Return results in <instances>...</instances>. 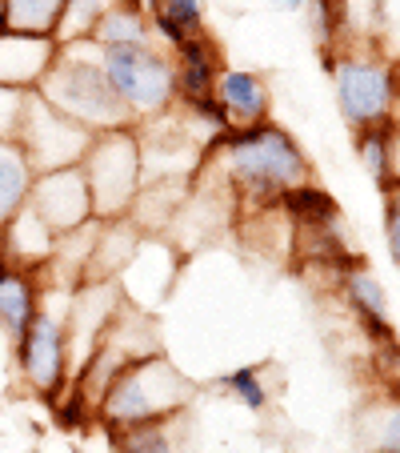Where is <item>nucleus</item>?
I'll list each match as a JSON object with an SVG mask.
<instances>
[{
    "mask_svg": "<svg viewBox=\"0 0 400 453\" xmlns=\"http://www.w3.org/2000/svg\"><path fill=\"white\" fill-rule=\"evenodd\" d=\"M297 253L305 257L308 265H324V269H336V273H349V269L360 265V257L344 245L341 221L297 225Z\"/></svg>",
    "mask_w": 400,
    "mask_h": 453,
    "instance_id": "nucleus-17",
    "label": "nucleus"
},
{
    "mask_svg": "<svg viewBox=\"0 0 400 453\" xmlns=\"http://www.w3.org/2000/svg\"><path fill=\"white\" fill-rule=\"evenodd\" d=\"M276 205L284 209L292 225H328V221H341V209H336V197L328 188L313 185V180H300V185L284 188Z\"/></svg>",
    "mask_w": 400,
    "mask_h": 453,
    "instance_id": "nucleus-19",
    "label": "nucleus"
},
{
    "mask_svg": "<svg viewBox=\"0 0 400 453\" xmlns=\"http://www.w3.org/2000/svg\"><path fill=\"white\" fill-rule=\"evenodd\" d=\"M357 153H360V165L368 169V177H373L381 188H389V180H392V128H389V120H376V125L357 128Z\"/></svg>",
    "mask_w": 400,
    "mask_h": 453,
    "instance_id": "nucleus-22",
    "label": "nucleus"
},
{
    "mask_svg": "<svg viewBox=\"0 0 400 453\" xmlns=\"http://www.w3.org/2000/svg\"><path fill=\"white\" fill-rule=\"evenodd\" d=\"M172 421H177V418L109 429L112 453H177V441H172Z\"/></svg>",
    "mask_w": 400,
    "mask_h": 453,
    "instance_id": "nucleus-21",
    "label": "nucleus"
},
{
    "mask_svg": "<svg viewBox=\"0 0 400 453\" xmlns=\"http://www.w3.org/2000/svg\"><path fill=\"white\" fill-rule=\"evenodd\" d=\"M96 133H88L85 125H77L72 117H64L60 109H52L41 93H28L25 101V117H20L17 128V141L20 149L28 153L36 173H49V169H64V165H80L93 145Z\"/></svg>",
    "mask_w": 400,
    "mask_h": 453,
    "instance_id": "nucleus-7",
    "label": "nucleus"
},
{
    "mask_svg": "<svg viewBox=\"0 0 400 453\" xmlns=\"http://www.w3.org/2000/svg\"><path fill=\"white\" fill-rule=\"evenodd\" d=\"M88 41L101 44V49H109V44H148L153 41V28H148L145 4L140 0H112L109 9H104V17L96 20Z\"/></svg>",
    "mask_w": 400,
    "mask_h": 453,
    "instance_id": "nucleus-18",
    "label": "nucleus"
},
{
    "mask_svg": "<svg viewBox=\"0 0 400 453\" xmlns=\"http://www.w3.org/2000/svg\"><path fill=\"white\" fill-rule=\"evenodd\" d=\"M80 169H85L88 193H93L96 221H120V217H128L132 205L140 201V188H145V157H140L137 125L96 133Z\"/></svg>",
    "mask_w": 400,
    "mask_h": 453,
    "instance_id": "nucleus-4",
    "label": "nucleus"
},
{
    "mask_svg": "<svg viewBox=\"0 0 400 453\" xmlns=\"http://www.w3.org/2000/svg\"><path fill=\"white\" fill-rule=\"evenodd\" d=\"M221 385L229 389L232 397H237L240 405H245V410H253V413L268 410V389H264L260 369H256V365H240V369H232V373H224V377H221Z\"/></svg>",
    "mask_w": 400,
    "mask_h": 453,
    "instance_id": "nucleus-24",
    "label": "nucleus"
},
{
    "mask_svg": "<svg viewBox=\"0 0 400 453\" xmlns=\"http://www.w3.org/2000/svg\"><path fill=\"white\" fill-rule=\"evenodd\" d=\"M213 96L224 104L232 128H248L268 120L273 112V96H268V85H264L260 73L253 69H221L216 73Z\"/></svg>",
    "mask_w": 400,
    "mask_h": 453,
    "instance_id": "nucleus-11",
    "label": "nucleus"
},
{
    "mask_svg": "<svg viewBox=\"0 0 400 453\" xmlns=\"http://www.w3.org/2000/svg\"><path fill=\"white\" fill-rule=\"evenodd\" d=\"M25 101H28L25 88L0 85V137H17L20 117H25Z\"/></svg>",
    "mask_w": 400,
    "mask_h": 453,
    "instance_id": "nucleus-27",
    "label": "nucleus"
},
{
    "mask_svg": "<svg viewBox=\"0 0 400 453\" xmlns=\"http://www.w3.org/2000/svg\"><path fill=\"white\" fill-rule=\"evenodd\" d=\"M276 9H284V12H300V9H308L313 0H273Z\"/></svg>",
    "mask_w": 400,
    "mask_h": 453,
    "instance_id": "nucleus-32",
    "label": "nucleus"
},
{
    "mask_svg": "<svg viewBox=\"0 0 400 453\" xmlns=\"http://www.w3.org/2000/svg\"><path fill=\"white\" fill-rule=\"evenodd\" d=\"M381 453H400V405H392L384 413V426H381Z\"/></svg>",
    "mask_w": 400,
    "mask_h": 453,
    "instance_id": "nucleus-30",
    "label": "nucleus"
},
{
    "mask_svg": "<svg viewBox=\"0 0 400 453\" xmlns=\"http://www.w3.org/2000/svg\"><path fill=\"white\" fill-rule=\"evenodd\" d=\"M213 149H224L229 180L237 185L240 197L256 209L276 205L284 188L300 185V180H313L308 153L297 145V137H292L289 128L273 125V120L216 133V137L208 141V153H213Z\"/></svg>",
    "mask_w": 400,
    "mask_h": 453,
    "instance_id": "nucleus-1",
    "label": "nucleus"
},
{
    "mask_svg": "<svg viewBox=\"0 0 400 453\" xmlns=\"http://www.w3.org/2000/svg\"><path fill=\"white\" fill-rule=\"evenodd\" d=\"M64 12V0H4V28L52 36Z\"/></svg>",
    "mask_w": 400,
    "mask_h": 453,
    "instance_id": "nucleus-20",
    "label": "nucleus"
},
{
    "mask_svg": "<svg viewBox=\"0 0 400 453\" xmlns=\"http://www.w3.org/2000/svg\"><path fill=\"white\" fill-rule=\"evenodd\" d=\"M36 93L52 109H60L64 117L77 120V125H85L88 133H109V128L137 125L132 112L125 109V101L117 96V88L104 77L101 44H93V41L60 44L57 60H52V69L36 85Z\"/></svg>",
    "mask_w": 400,
    "mask_h": 453,
    "instance_id": "nucleus-2",
    "label": "nucleus"
},
{
    "mask_svg": "<svg viewBox=\"0 0 400 453\" xmlns=\"http://www.w3.org/2000/svg\"><path fill=\"white\" fill-rule=\"evenodd\" d=\"M36 169L17 137H0V229L28 205Z\"/></svg>",
    "mask_w": 400,
    "mask_h": 453,
    "instance_id": "nucleus-16",
    "label": "nucleus"
},
{
    "mask_svg": "<svg viewBox=\"0 0 400 453\" xmlns=\"http://www.w3.org/2000/svg\"><path fill=\"white\" fill-rule=\"evenodd\" d=\"M101 69L137 125L164 117L177 101V65L172 52L148 44H109L101 49Z\"/></svg>",
    "mask_w": 400,
    "mask_h": 453,
    "instance_id": "nucleus-5",
    "label": "nucleus"
},
{
    "mask_svg": "<svg viewBox=\"0 0 400 453\" xmlns=\"http://www.w3.org/2000/svg\"><path fill=\"white\" fill-rule=\"evenodd\" d=\"M328 65L332 88H336V104L349 128H365L376 120H389L392 104H396V69L392 60L368 49H341V52H321Z\"/></svg>",
    "mask_w": 400,
    "mask_h": 453,
    "instance_id": "nucleus-6",
    "label": "nucleus"
},
{
    "mask_svg": "<svg viewBox=\"0 0 400 453\" xmlns=\"http://www.w3.org/2000/svg\"><path fill=\"white\" fill-rule=\"evenodd\" d=\"M28 209L49 225L57 237L77 233L85 225H93V193L80 165H64V169H49L36 173L33 193H28Z\"/></svg>",
    "mask_w": 400,
    "mask_h": 453,
    "instance_id": "nucleus-9",
    "label": "nucleus"
},
{
    "mask_svg": "<svg viewBox=\"0 0 400 453\" xmlns=\"http://www.w3.org/2000/svg\"><path fill=\"white\" fill-rule=\"evenodd\" d=\"M36 313H41V285H36L33 269L9 265L0 273V329L17 342L33 326Z\"/></svg>",
    "mask_w": 400,
    "mask_h": 453,
    "instance_id": "nucleus-15",
    "label": "nucleus"
},
{
    "mask_svg": "<svg viewBox=\"0 0 400 453\" xmlns=\"http://www.w3.org/2000/svg\"><path fill=\"white\" fill-rule=\"evenodd\" d=\"M0 245H4V257L17 261L20 269H36V265H44V261H52V253H57V233L25 205L0 229Z\"/></svg>",
    "mask_w": 400,
    "mask_h": 453,
    "instance_id": "nucleus-14",
    "label": "nucleus"
},
{
    "mask_svg": "<svg viewBox=\"0 0 400 453\" xmlns=\"http://www.w3.org/2000/svg\"><path fill=\"white\" fill-rule=\"evenodd\" d=\"M112 0H64V12H60L57 25V44H72V41H88L96 28V20L104 17Z\"/></svg>",
    "mask_w": 400,
    "mask_h": 453,
    "instance_id": "nucleus-23",
    "label": "nucleus"
},
{
    "mask_svg": "<svg viewBox=\"0 0 400 453\" xmlns=\"http://www.w3.org/2000/svg\"><path fill=\"white\" fill-rule=\"evenodd\" d=\"M396 101H400V96H396ZM389 128H392V180H389V185H400V104H392Z\"/></svg>",
    "mask_w": 400,
    "mask_h": 453,
    "instance_id": "nucleus-31",
    "label": "nucleus"
},
{
    "mask_svg": "<svg viewBox=\"0 0 400 453\" xmlns=\"http://www.w3.org/2000/svg\"><path fill=\"white\" fill-rule=\"evenodd\" d=\"M145 12H148V28H153V36H161V41L169 44V52L177 49V44H180V41H185V36H188L185 28L177 25V20H172V17H164V12L156 9L153 0H148V9H145Z\"/></svg>",
    "mask_w": 400,
    "mask_h": 453,
    "instance_id": "nucleus-29",
    "label": "nucleus"
},
{
    "mask_svg": "<svg viewBox=\"0 0 400 453\" xmlns=\"http://www.w3.org/2000/svg\"><path fill=\"white\" fill-rule=\"evenodd\" d=\"M57 36H36V33H12L0 28V85L25 88L33 93L44 81V73L57 60Z\"/></svg>",
    "mask_w": 400,
    "mask_h": 453,
    "instance_id": "nucleus-10",
    "label": "nucleus"
},
{
    "mask_svg": "<svg viewBox=\"0 0 400 453\" xmlns=\"http://www.w3.org/2000/svg\"><path fill=\"white\" fill-rule=\"evenodd\" d=\"M172 65H177V101H196V96H208L216 85V73L221 65V49L208 33L185 36V41L172 49Z\"/></svg>",
    "mask_w": 400,
    "mask_h": 453,
    "instance_id": "nucleus-12",
    "label": "nucleus"
},
{
    "mask_svg": "<svg viewBox=\"0 0 400 453\" xmlns=\"http://www.w3.org/2000/svg\"><path fill=\"white\" fill-rule=\"evenodd\" d=\"M188 402H192V381L156 349L112 377V385L96 402V418L109 429H125L145 421H169L185 413Z\"/></svg>",
    "mask_w": 400,
    "mask_h": 453,
    "instance_id": "nucleus-3",
    "label": "nucleus"
},
{
    "mask_svg": "<svg viewBox=\"0 0 400 453\" xmlns=\"http://www.w3.org/2000/svg\"><path fill=\"white\" fill-rule=\"evenodd\" d=\"M0 28H4V0H0Z\"/></svg>",
    "mask_w": 400,
    "mask_h": 453,
    "instance_id": "nucleus-33",
    "label": "nucleus"
},
{
    "mask_svg": "<svg viewBox=\"0 0 400 453\" xmlns=\"http://www.w3.org/2000/svg\"><path fill=\"white\" fill-rule=\"evenodd\" d=\"M341 289H344L349 309L357 313L360 329L368 334V342H373V345L396 342V329H392V321H389V297H384V285L376 281L365 265L341 273Z\"/></svg>",
    "mask_w": 400,
    "mask_h": 453,
    "instance_id": "nucleus-13",
    "label": "nucleus"
},
{
    "mask_svg": "<svg viewBox=\"0 0 400 453\" xmlns=\"http://www.w3.org/2000/svg\"><path fill=\"white\" fill-rule=\"evenodd\" d=\"M153 4L164 12V17L177 20L188 36L205 33V9H200V0H153Z\"/></svg>",
    "mask_w": 400,
    "mask_h": 453,
    "instance_id": "nucleus-26",
    "label": "nucleus"
},
{
    "mask_svg": "<svg viewBox=\"0 0 400 453\" xmlns=\"http://www.w3.org/2000/svg\"><path fill=\"white\" fill-rule=\"evenodd\" d=\"M17 369L28 389L36 397H44V402H57L69 389L72 381L69 329H64V317L52 313L49 305H41V313L33 317L25 337H17Z\"/></svg>",
    "mask_w": 400,
    "mask_h": 453,
    "instance_id": "nucleus-8",
    "label": "nucleus"
},
{
    "mask_svg": "<svg viewBox=\"0 0 400 453\" xmlns=\"http://www.w3.org/2000/svg\"><path fill=\"white\" fill-rule=\"evenodd\" d=\"M373 44L381 57L396 60L400 57V0H376V36Z\"/></svg>",
    "mask_w": 400,
    "mask_h": 453,
    "instance_id": "nucleus-25",
    "label": "nucleus"
},
{
    "mask_svg": "<svg viewBox=\"0 0 400 453\" xmlns=\"http://www.w3.org/2000/svg\"><path fill=\"white\" fill-rule=\"evenodd\" d=\"M384 241H389V257L400 269V185L384 188Z\"/></svg>",
    "mask_w": 400,
    "mask_h": 453,
    "instance_id": "nucleus-28",
    "label": "nucleus"
}]
</instances>
